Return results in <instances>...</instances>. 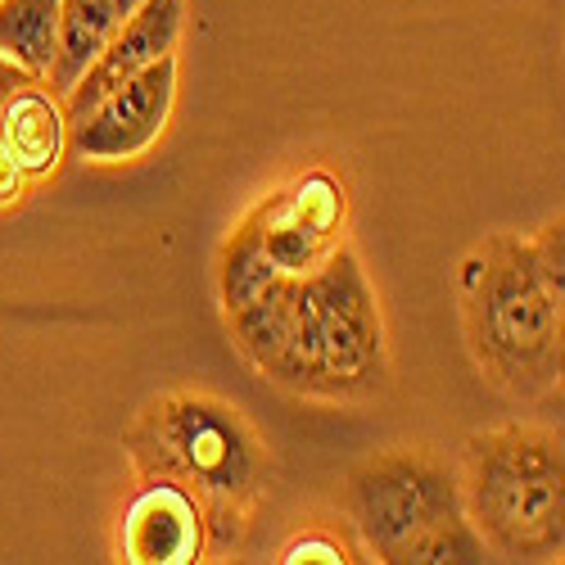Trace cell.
Instances as JSON below:
<instances>
[{"label":"cell","instance_id":"obj_13","mask_svg":"<svg viewBox=\"0 0 565 565\" xmlns=\"http://www.w3.org/2000/svg\"><path fill=\"white\" fill-rule=\"evenodd\" d=\"M280 561H358V556H349V547L335 543V539L303 534V539H295V543L286 547V556H280Z\"/></svg>","mask_w":565,"mask_h":565},{"label":"cell","instance_id":"obj_15","mask_svg":"<svg viewBox=\"0 0 565 565\" xmlns=\"http://www.w3.org/2000/svg\"><path fill=\"white\" fill-rule=\"evenodd\" d=\"M28 82H32V73H23L14 60L0 55V114H6V105L14 100V90H19V86H28Z\"/></svg>","mask_w":565,"mask_h":565},{"label":"cell","instance_id":"obj_7","mask_svg":"<svg viewBox=\"0 0 565 565\" xmlns=\"http://www.w3.org/2000/svg\"><path fill=\"white\" fill-rule=\"evenodd\" d=\"M172 105H177V55H163L150 68L118 82L82 118H73L68 150L96 168L136 163L163 140Z\"/></svg>","mask_w":565,"mask_h":565},{"label":"cell","instance_id":"obj_4","mask_svg":"<svg viewBox=\"0 0 565 565\" xmlns=\"http://www.w3.org/2000/svg\"><path fill=\"white\" fill-rule=\"evenodd\" d=\"M150 448L172 480L195 484L204 502L231 511L258 493L263 448L245 416L200 394H177L150 416Z\"/></svg>","mask_w":565,"mask_h":565},{"label":"cell","instance_id":"obj_6","mask_svg":"<svg viewBox=\"0 0 565 565\" xmlns=\"http://www.w3.org/2000/svg\"><path fill=\"white\" fill-rule=\"evenodd\" d=\"M245 222L276 276H308L344 249L349 185L331 168H308L258 200Z\"/></svg>","mask_w":565,"mask_h":565},{"label":"cell","instance_id":"obj_3","mask_svg":"<svg viewBox=\"0 0 565 565\" xmlns=\"http://www.w3.org/2000/svg\"><path fill=\"white\" fill-rule=\"evenodd\" d=\"M461 511L489 552L561 561L565 552V448L539 426H498L466 439Z\"/></svg>","mask_w":565,"mask_h":565},{"label":"cell","instance_id":"obj_12","mask_svg":"<svg viewBox=\"0 0 565 565\" xmlns=\"http://www.w3.org/2000/svg\"><path fill=\"white\" fill-rule=\"evenodd\" d=\"M484 556H489L484 539L476 534V525L466 521V511H457V515H448V521L430 525L420 539H412L394 565H476Z\"/></svg>","mask_w":565,"mask_h":565},{"label":"cell","instance_id":"obj_2","mask_svg":"<svg viewBox=\"0 0 565 565\" xmlns=\"http://www.w3.org/2000/svg\"><path fill=\"white\" fill-rule=\"evenodd\" d=\"M561 217L534 241L493 231L457 267L461 331L476 366L511 398H543L561 385Z\"/></svg>","mask_w":565,"mask_h":565},{"label":"cell","instance_id":"obj_10","mask_svg":"<svg viewBox=\"0 0 565 565\" xmlns=\"http://www.w3.org/2000/svg\"><path fill=\"white\" fill-rule=\"evenodd\" d=\"M140 10V0H60V55L45 73L51 90L64 100L73 82L100 60L118 28Z\"/></svg>","mask_w":565,"mask_h":565},{"label":"cell","instance_id":"obj_9","mask_svg":"<svg viewBox=\"0 0 565 565\" xmlns=\"http://www.w3.org/2000/svg\"><path fill=\"white\" fill-rule=\"evenodd\" d=\"M0 154H6L32 185L55 177L68 154V109L41 77L14 90L0 114Z\"/></svg>","mask_w":565,"mask_h":565},{"label":"cell","instance_id":"obj_8","mask_svg":"<svg viewBox=\"0 0 565 565\" xmlns=\"http://www.w3.org/2000/svg\"><path fill=\"white\" fill-rule=\"evenodd\" d=\"M209 543L204 502L172 476L140 489L122 511V561L131 565H191Z\"/></svg>","mask_w":565,"mask_h":565},{"label":"cell","instance_id":"obj_5","mask_svg":"<svg viewBox=\"0 0 565 565\" xmlns=\"http://www.w3.org/2000/svg\"><path fill=\"white\" fill-rule=\"evenodd\" d=\"M344 507L362 552L375 561H398L412 539L461 511V484L430 452L394 448L353 470Z\"/></svg>","mask_w":565,"mask_h":565},{"label":"cell","instance_id":"obj_1","mask_svg":"<svg viewBox=\"0 0 565 565\" xmlns=\"http://www.w3.org/2000/svg\"><path fill=\"white\" fill-rule=\"evenodd\" d=\"M226 331L271 385L299 398L358 403L390 381L375 290L344 245L308 276H280L226 312Z\"/></svg>","mask_w":565,"mask_h":565},{"label":"cell","instance_id":"obj_11","mask_svg":"<svg viewBox=\"0 0 565 565\" xmlns=\"http://www.w3.org/2000/svg\"><path fill=\"white\" fill-rule=\"evenodd\" d=\"M0 55L45 82L60 55V0H0Z\"/></svg>","mask_w":565,"mask_h":565},{"label":"cell","instance_id":"obj_14","mask_svg":"<svg viewBox=\"0 0 565 565\" xmlns=\"http://www.w3.org/2000/svg\"><path fill=\"white\" fill-rule=\"evenodd\" d=\"M28 177L0 154V209H14V204H23V195H28Z\"/></svg>","mask_w":565,"mask_h":565}]
</instances>
